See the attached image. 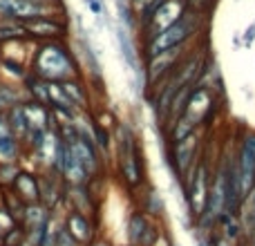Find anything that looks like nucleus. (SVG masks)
Here are the masks:
<instances>
[{
  "instance_id": "obj_1",
  "label": "nucleus",
  "mask_w": 255,
  "mask_h": 246,
  "mask_svg": "<svg viewBox=\"0 0 255 246\" xmlns=\"http://www.w3.org/2000/svg\"><path fill=\"white\" fill-rule=\"evenodd\" d=\"M29 72L47 83H61V81L81 76V67L74 58V52L67 47L65 40L36 43L29 58Z\"/></svg>"
},
{
  "instance_id": "obj_2",
  "label": "nucleus",
  "mask_w": 255,
  "mask_h": 246,
  "mask_svg": "<svg viewBox=\"0 0 255 246\" xmlns=\"http://www.w3.org/2000/svg\"><path fill=\"white\" fill-rule=\"evenodd\" d=\"M204 22V16L193 9H186L170 27L161 31V34L152 36L150 40L143 43V49H145V56L152 58L157 54H163V52H170V49H177V47H184L190 38L199 31Z\"/></svg>"
},
{
  "instance_id": "obj_3",
  "label": "nucleus",
  "mask_w": 255,
  "mask_h": 246,
  "mask_svg": "<svg viewBox=\"0 0 255 246\" xmlns=\"http://www.w3.org/2000/svg\"><path fill=\"white\" fill-rule=\"evenodd\" d=\"M117 161H119V177L128 188L134 190L139 186H143V157H141L134 132L128 125H119V132H117Z\"/></svg>"
},
{
  "instance_id": "obj_4",
  "label": "nucleus",
  "mask_w": 255,
  "mask_h": 246,
  "mask_svg": "<svg viewBox=\"0 0 255 246\" xmlns=\"http://www.w3.org/2000/svg\"><path fill=\"white\" fill-rule=\"evenodd\" d=\"M43 16L65 18L63 0H0V20L25 25Z\"/></svg>"
},
{
  "instance_id": "obj_5",
  "label": "nucleus",
  "mask_w": 255,
  "mask_h": 246,
  "mask_svg": "<svg viewBox=\"0 0 255 246\" xmlns=\"http://www.w3.org/2000/svg\"><path fill=\"white\" fill-rule=\"evenodd\" d=\"M211 181H213V170L208 168L206 161L199 159L195 168L186 175V204L193 220H202L204 211L208 204V193H211Z\"/></svg>"
},
{
  "instance_id": "obj_6",
  "label": "nucleus",
  "mask_w": 255,
  "mask_h": 246,
  "mask_svg": "<svg viewBox=\"0 0 255 246\" xmlns=\"http://www.w3.org/2000/svg\"><path fill=\"white\" fill-rule=\"evenodd\" d=\"M25 36L36 43H47V40H65L67 36V20L58 16H43L31 22L22 25Z\"/></svg>"
},
{
  "instance_id": "obj_7",
  "label": "nucleus",
  "mask_w": 255,
  "mask_h": 246,
  "mask_svg": "<svg viewBox=\"0 0 255 246\" xmlns=\"http://www.w3.org/2000/svg\"><path fill=\"white\" fill-rule=\"evenodd\" d=\"M199 152H202V148H199L197 134H190L186 139L177 141V143H170V163L175 168L177 177L186 179V175L199 161Z\"/></svg>"
},
{
  "instance_id": "obj_8",
  "label": "nucleus",
  "mask_w": 255,
  "mask_h": 246,
  "mask_svg": "<svg viewBox=\"0 0 255 246\" xmlns=\"http://www.w3.org/2000/svg\"><path fill=\"white\" fill-rule=\"evenodd\" d=\"M63 226H65L67 233H70L81 246H88V244H92L94 240H97V229H94L90 215H83V213H79V211L67 213Z\"/></svg>"
},
{
  "instance_id": "obj_9",
  "label": "nucleus",
  "mask_w": 255,
  "mask_h": 246,
  "mask_svg": "<svg viewBox=\"0 0 255 246\" xmlns=\"http://www.w3.org/2000/svg\"><path fill=\"white\" fill-rule=\"evenodd\" d=\"M213 226L220 231V238L226 240L231 246H238L240 240L247 235V233H244L242 222H240V215H238V213H233V211H224L215 220V224H213Z\"/></svg>"
},
{
  "instance_id": "obj_10",
  "label": "nucleus",
  "mask_w": 255,
  "mask_h": 246,
  "mask_svg": "<svg viewBox=\"0 0 255 246\" xmlns=\"http://www.w3.org/2000/svg\"><path fill=\"white\" fill-rule=\"evenodd\" d=\"M11 190L20 197L22 204H38L40 202L38 177L27 172V170H20L16 175V179H13V184H11Z\"/></svg>"
},
{
  "instance_id": "obj_11",
  "label": "nucleus",
  "mask_w": 255,
  "mask_h": 246,
  "mask_svg": "<svg viewBox=\"0 0 255 246\" xmlns=\"http://www.w3.org/2000/svg\"><path fill=\"white\" fill-rule=\"evenodd\" d=\"M58 85H61V90L65 92L67 101L72 103V108H74V110H83V108H88V103H90V90H88V85L83 83V79H81V76L61 81Z\"/></svg>"
},
{
  "instance_id": "obj_12",
  "label": "nucleus",
  "mask_w": 255,
  "mask_h": 246,
  "mask_svg": "<svg viewBox=\"0 0 255 246\" xmlns=\"http://www.w3.org/2000/svg\"><path fill=\"white\" fill-rule=\"evenodd\" d=\"M58 172H49V175L38 177V186H40V204H43L47 211H54L58 202L63 199V188L58 184Z\"/></svg>"
},
{
  "instance_id": "obj_13",
  "label": "nucleus",
  "mask_w": 255,
  "mask_h": 246,
  "mask_svg": "<svg viewBox=\"0 0 255 246\" xmlns=\"http://www.w3.org/2000/svg\"><path fill=\"white\" fill-rule=\"evenodd\" d=\"M29 101L25 88L18 85H9V83H0V115H7L11 108L20 106V103Z\"/></svg>"
},
{
  "instance_id": "obj_14",
  "label": "nucleus",
  "mask_w": 255,
  "mask_h": 246,
  "mask_svg": "<svg viewBox=\"0 0 255 246\" xmlns=\"http://www.w3.org/2000/svg\"><path fill=\"white\" fill-rule=\"evenodd\" d=\"M7 123H9V130L11 134L25 145L27 141V134H29V125H27V117H25V110H22V103L7 112Z\"/></svg>"
},
{
  "instance_id": "obj_15",
  "label": "nucleus",
  "mask_w": 255,
  "mask_h": 246,
  "mask_svg": "<svg viewBox=\"0 0 255 246\" xmlns=\"http://www.w3.org/2000/svg\"><path fill=\"white\" fill-rule=\"evenodd\" d=\"M150 224H152V217H148L143 211L130 213V220H128V240L132 242V246L139 244L141 235L148 231Z\"/></svg>"
},
{
  "instance_id": "obj_16",
  "label": "nucleus",
  "mask_w": 255,
  "mask_h": 246,
  "mask_svg": "<svg viewBox=\"0 0 255 246\" xmlns=\"http://www.w3.org/2000/svg\"><path fill=\"white\" fill-rule=\"evenodd\" d=\"M117 38H119V45H121V52H124V58L130 67H136V58H134V49H132V40H130V34L124 25L119 27L117 31Z\"/></svg>"
},
{
  "instance_id": "obj_17",
  "label": "nucleus",
  "mask_w": 255,
  "mask_h": 246,
  "mask_svg": "<svg viewBox=\"0 0 255 246\" xmlns=\"http://www.w3.org/2000/svg\"><path fill=\"white\" fill-rule=\"evenodd\" d=\"M18 172L20 168L16 161H0V188H11Z\"/></svg>"
},
{
  "instance_id": "obj_18",
  "label": "nucleus",
  "mask_w": 255,
  "mask_h": 246,
  "mask_svg": "<svg viewBox=\"0 0 255 246\" xmlns=\"http://www.w3.org/2000/svg\"><path fill=\"white\" fill-rule=\"evenodd\" d=\"M52 246H81V244L76 242V240L72 238L70 233H67L65 226L61 224L56 231H54V242H52Z\"/></svg>"
},
{
  "instance_id": "obj_19",
  "label": "nucleus",
  "mask_w": 255,
  "mask_h": 246,
  "mask_svg": "<svg viewBox=\"0 0 255 246\" xmlns=\"http://www.w3.org/2000/svg\"><path fill=\"white\" fill-rule=\"evenodd\" d=\"M215 4V0H186V7L193 9V11L202 13V16H206V11Z\"/></svg>"
},
{
  "instance_id": "obj_20",
  "label": "nucleus",
  "mask_w": 255,
  "mask_h": 246,
  "mask_svg": "<svg viewBox=\"0 0 255 246\" xmlns=\"http://www.w3.org/2000/svg\"><path fill=\"white\" fill-rule=\"evenodd\" d=\"M88 4H90V9H92V13H97V16H101V0H88Z\"/></svg>"
},
{
  "instance_id": "obj_21",
  "label": "nucleus",
  "mask_w": 255,
  "mask_h": 246,
  "mask_svg": "<svg viewBox=\"0 0 255 246\" xmlns=\"http://www.w3.org/2000/svg\"><path fill=\"white\" fill-rule=\"evenodd\" d=\"M152 246H170V240H168V235L161 231V233H159V238H157V242H154Z\"/></svg>"
},
{
  "instance_id": "obj_22",
  "label": "nucleus",
  "mask_w": 255,
  "mask_h": 246,
  "mask_svg": "<svg viewBox=\"0 0 255 246\" xmlns=\"http://www.w3.org/2000/svg\"><path fill=\"white\" fill-rule=\"evenodd\" d=\"M145 2H148V0H130V4H132V9H134V11H139Z\"/></svg>"
},
{
  "instance_id": "obj_23",
  "label": "nucleus",
  "mask_w": 255,
  "mask_h": 246,
  "mask_svg": "<svg viewBox=\"0 0 255 246\" xmlns=\"http://www.w3.org/2000/svg\"><path fill=\"white\" fill-rule=\"evenodd\" d=\"M88 246H110L108 242H103V240H94L92 244H88Z\"/></svg>"
},
{
  "instance_id": "obj_24",
  "label": "nucleus",
  "mask_w": 255,
  "mask_h": 246,
  "mask_svg": "<svg viewBox=\"0 0 255 246\" xmlns=\"http://www.w3.org/2000/svg\"><path fill=\"white\" fill-rule=\"evenodd\" d=\"M0 246H2V233H0Z\"/></svg>"
}]
</instances>
